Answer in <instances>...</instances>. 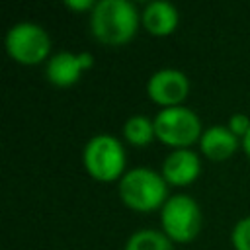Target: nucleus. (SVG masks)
Wrapping results in <instances>:
<instances>
[{"instance_id":"obj_17","label":"nucleus","mask_w":250,"mask_h":250,"mask_svg":"<svg viewBox=\"0 0 250 250\" xmlns=\"http://www.w3.org/2000/svg\"><path fill=\"white\" fill-rule=\"evenodd\" d=\"M240 146H242V150H244V154L250 158V131L242 137V141H240Z\"/></svg>"},{"instance_id":"obj_9","label":"nucleus","mask_w":250,"mask_h":250,"mask_svg":"<svg viewBox=\"0 0 250 250\" xmlns=\"http://www.w3.org/2000/svg\"><path fill=\"white\" fill-rule=\"evenodd\" d=\"M180 23L178 8L164 0H152L141 10V25L152 37H168Z\"/></svg>"},{"instance_id":"obj_6","label":"nucleus","mask_w":250,"mask_h":250,"mask_svg":"<svg viewBox=\"0 0 250 250\" xmlns=\"http://www.w3.org/2000/svg\"><path fill=\"white\" fill-rule=\"evenodd\" d=\"M4 47L8 57L23 66H35L51 59V37L47 29L35 21L14 23L6 31Z\"/></svg>"},{"instance_id":"obj_13","label":"nucleus","mask_w":250,"mask_h":250,"mask_svg":"<svg viewBox=\"0 0 250 250\" xmlns=\"http://www.w3.org/2000/svg\"><path fill=\"white\" fill-rule=\"evenodd\" d=\"M123 250H174V242L160 229H139L127 238Z\"/></svg>"},{"instance_id":"obj_2","label":"nucleus","mask_w":250,"mask_h":250,"mask_svg":"<svg viewBox=\"0 0 250 250\" xmlns=\"http://www.w3.org/2000/svg\"><path fill=\"white\" fill-rule=\"evenodd\" d=\"M117 193L121 203L137 213H150L156 209L160 211L170 197L164 176L148 166L127 170L117 182Z\"/></svg>"},{"instance_id":"obj_15","label":"nucleus","mask_w":250,"mask_h":250,"mask_svg":"<svg viewBox=\"0 0 250 250\" xmlns=\"http://www.w3.org/2000/svg\"><path fill=\"white\" fill-rule=\"evenodd\" d=\"M227 127L242 141V137L250 131V117L246 113H232L229 117V121H227Z\"/></svg>"},{"instance_id":"obj_11","label":"nucleus","mask_w":250,"mask_h":250,"mask_svg":"<svg viewBox=\"0 0 250 250\" xmlns=\"http://www.w3.org/2000/svg\"><path fill=\"white\" fill-rule=\"evenodd\" d=\"M84 66L80 61V53L72 51H59L51 55L45 64V78L57 88H68L80 80L84 74Z\"/></svg>"},{"instance_id":"obj_3","label":"nucleus","mask_w":250,"mask_h":250,"mask_svg":"<svg viewBox=\"0 0 250 250\" xmlns=\"http://www.w3.org/2000/svg\"><path fill=\"white\" fill-rule=\"evenodd\" d=\"M82 164L88 176L98 182H119L127 172V152L117 137L100 133L86 141Z\"/></svg>"},{"instance_id":"obj_4","label":"nucleus","mask_w":250,"mask_h":250,"mask_svg":"<svg viewBox=\"0 0 250 250\" xmlns=\"http://www.w3.org/2000/svg\"><path fill=\"white\" fill-rule=\"evenodd\" d=\"M203 227L199 203L188 193H174L160 209V230L172 242H191Z\"/></svg>"},{"instance_id":"obj_7","label":"nucleus","mask_w":250,"mask_h":250,"mask_svg":"<svg viewBox=\"0 0 250 250\" xmlns=\"http://www.w3.org/2000/svg\"><path fill=\"white\" fill-rule=\"evenodd\" d=\"M146 96L162 109L184 105L186 98L189 96V78L178 68H158L146 80Z\"/></svg>"},{"instance_id":"obj_5","label":"nucleus","mask_w":250,"mask_h":250,"mask_svg":"<svg viewBox=\"0 0 250 250\" xmlns=\"http://www.w3.org/2000/svg\"><path fill=\"white\" fill-rule=\"evenodd\" d=\"M152 119H154L156 139L162 145L170 146L172 150L189 148L193 143H199L203 135V125L199 115L186 105L164 107Z\"/></svg>"},{"instance_id":"obj_14","label":"nucleus","mask_w":250,"mask_h":250,"mask_svg":"<svg viewBox=\"0 0 250 250\" xmlns=\"http://www.w3.org/2000/svg\"><path fill=\"white\" fill-rule=\"evenodd\" d=\"M230 244L234 250H250V215L234 223L230 230Z\"/></svg>"},{"instance_id":"obj_10","label":"nucleus","mask_w":250,"mask_h":250,"mask_svg":"<svg viewBox=\"0 0 250 250\" xmlns=\"http://www.w3.org/2000/svg\"><path fill=\"white\" fill-rule=\"evenodd\" d=\"M240 146V139L227 125H209L199 139V150L205 158L223 162L229 160Z\"/></svg>"},{"instance_id":"obj_12","label":"nucleus","mask_w":250,"mask_h":250,"mask_svg":"<svg viewBox=\"0 0 250 250\" xmlns=\"http://www.w3.org/2000/svg\"><path fill=\"white\" fill-rule=\"evenodd\" d=\"M123 139L133 146H148L156 139L154 119L146 115H131L123 123Z\"/></svg>"},{"instance_id":"obj_1","label":"nucleus","mask_w":250,"mask_h":250,"mask_svg":"<svg viewBox=\"0 0 250 250\" xmlns=\"http://www.w3.org/2000/svg\"><path fill=\"white\" fill-rule=\"evenodd\" d=\"M141 25V12L129 0H98L90 12L92 35L109 47L129 43Z\"/></svg>"},{"instance_id":"obj_16","label":"nucleus","mask_w":250,"mask_h":250,"mask_svg":"<svg viewBox=\"0 0 250 250\" xmlns=\"http://www.w3.org/2000/svg\"><path fill=\"white\" fill-rule=\"evenodd\" d=\"M64 6L70 8V10H74V12H92L94 6H96V2L94 0H66Z\"/></svg>"},{"instance_id":"obj_8","label":"nucleus","mask_w":250,"mask_h":250,"mask_svg":"<svg viewBox=\"0 0 250 250\" xmlns=\"http://www.w3.org/2000/svg\"><path fill=\"white\" fill-rule=\"evenodd\" d=\"M160 174L164 176L168 186L184 188L193 184L201 174V158L191 148H178L172 150L160 168Z\"/></svg>"}]
</instances>
